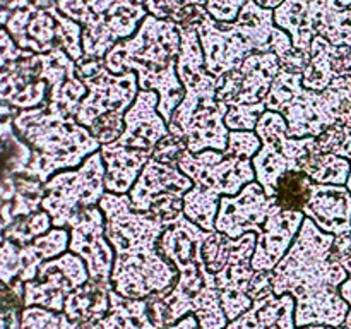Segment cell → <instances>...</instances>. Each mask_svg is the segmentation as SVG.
Segmentation results:
<instances>
[{
  "label": "cell",
  "mask_w": 351,
  "mask_h": 329,
  "mask_svg": "<svg viewBox=\"0 0 351 329\" xmlns=\"http://www.w3.org/2000/svg\"><path fill=\"white\" fill-rule=\"evenodd\" d=\"M335 235L324 233L305 218L287 256L271 271L274 295L295 298V324L338 328L345 322L351 305L339 293L348 273L331 257Z\"/></svg>",
  "instance_id": "obj_1"
},
{
  "label": "cell",
  "mask_w": 351,
  "mask_h": 329,
  "mask_svg": "<svg viewBox=\"0 0 351 329\" xmlns=\"http://www.w3.org/2000/svg\"><path fill=\"white\" fill-rule=\"evenodd\" d=\"M105 215V233L115 252L113 291L132 300L170 293L178 281V271L158 250V242L173 221L151 212L136 211L129 194L106 192L99 201Z\"/></svg>",
  "instance_id": "obj_2"
},
{
  "label": "cell",
  "mask_w": 351,
  "mask_h": 329,
  "mask_svg": "<svg viewBox=\"0 0 351 329\" xmlns=\"http://www.w3.org/2000/svg\"><path fill=\"white\" fill-rule=\"evenodd\" d=\"M211 232L185 218L182 212L163 232L158 250L178 271V281L165 297L153 295L147 300V314L156 329H165L182 317L194 314L201 329H225L228 326L219 304L215 274L202 259V245Z\"/></svg>",
  "instance_id": "obj_3"
},
{
  "label": "cell",
  "mask_w": 351,
  "mask_h": 329,
  "mask_svg": "<svg viewBox=\"0 0 351 329\" xmlns=\"http://www.w3.org/2000/svg\"><path fill=\"white\" fill-rule=\"evenodd\" d=\"M178 53L180 33L177 24L147 14L134 36L119 41L106 53L105 65L112 74L136 72L139 89L158 93V112L170 123L175 108L185 96L177 74Z\"/></svg>",
  "instance_id": "obj_4"
},
{
  "label": "cell",
  "mask_w": 351,
  "mask_h": 329,
  "mask_svg": "<svg viewBox=\"0 0 351 329\" xmlns=\"http://www.w3.org/2000/svg\"><path fill=\"white\" fill-rule=\"evenodd\" d=\"M14 123L31 149V161L23 173L41 184L51 173L79 168L86 158L101 149V144L91 136L89 129L55 103L24 110Z\"/></svg>",
  "instance_id": "obj_5"
},
{
  "label": "cell",
  "mask_w": 351,
  "mask_h": 329,
  "mask_svg": "<svg viewBox=\"0 0 351 329\" xmlns=\"http://www.w3.org/2000/svg\"><path fill=\"white\" fill-rule=\"evenodd\" d=\"M197 34L206 69L215 77L239 71L252 53H274L281 60L293 48L288 33L274 23L273 10L264 9L254 0L243 5L233 23H218L206 16L197 26Z\"/></svg>",
  "instance_id": "obj_6"
},
{
  "label": "cell",
  "mask_w": 351,
  "mask_h": 329,
  "mask_svg": "<svg viewBox=\"0 0 351 329\" xmlns=\"http://www.w3.org/2000/svg\"><path fill=\"white\" fill-rule=\"evenodd\" d=\"M58 10L82 27L86 57L105 58L119 41L134 36L147 17L146 0H58Z\"/></svg>",
  "instance_id": "obj_7"
},
{
  "label": "cell",
  "mask_w": 351,
  "mask_h": 329,
  "mask_svg": "<svg viewBox=\"0 0 351 329\" xmlns=\"http://www.w3.org/2000/svg\"><path fill=\"white\" fill-rule=\"evenodd\" d=\"M105 173L103 156L96 151L79 168L58 171L45 182L41 209L50 215L53 228H67L69 221L82 209L99 206L106 194Z\"/></svg>",
  "instance_id": "obj_8"
},
{
  "label": "cell",
  "mask_w": 351,
  "mask_h": 329,
  "mask_svg": "<svg viewBox=\"0 0 351 329\" xmlns=\"http://www.w3.org/2000/svg\"><path fill=\"white\" fill-rule=\"evenodd\" d=\"M256 134L261 139V149L252 158L256 180L269 197L283 173L302 170V160L315 149V137H291L285 117L278 112H266L257 122Z\"/></svg>",
  "instance_id": "obj_9"
},
{
  "label": "cell",
  "mask_w": 351,
  "mask_h": 329,
  "mask_svg": "<svg viewBox=\"0 0 351 329\" xmlns=\"http://www.w3.org/2000/svg\"><path fill=\"white\" fill-rule=\"evenodd\" d=\"M75 75L88 88V95L82 98L74 117L86 129L106 113L125 115L139 93L136 72L112 74L106 69L105 58L84 55L75 62Z\"/></svg>",
  "instance_id": "obj_10"
},
{
  "label": "cell",
  "mask_w": 351,
  "mask_h": 329,
  "mask_svg": "<svg viewBox=\"0 0 351 329\" xmlns=\"http://www.w3.org/2000/svg\"><path fill=\"white\" fill-rule=\"evenodd\" d=\"M9 31L21 50L33 53H50L64 50L74 62L84 57L82 27L58 10L27 5L16 10L9 21Z\"/></svg>",
  "instance_id": "obj_11"
},
{
  "label": "cell",
  "mask_w": 351,
  "mask_h": 329,
  "mask_svg": "<svg viewBox=\"0 0 351 329\" xmlns=\"http://www.w3.org/2000/svg\"><path fill=\"white\" fill-rule=\"evenodd\" d=\"M192 187V180L180 168L151 158L130 188V204L136 211L175 221L184 212V197Z\"/></svg>",
  "instance_id": "obj_12"
},
{
  "label": "cell",
  "mask_w": 351,
  "mask_h": 329,
  "mask_svg": "<svg viewBox=\"0 0 351 329\" xmlns=\"http://www.w3.org/2000/svg\"><path fill=\"white\" fill-rule=\"evenodd\" d=\"M178 168L191 178L195 188L218 197L237 195L247 184L256 180L252 160L233 158L215 149L201 153L185 151Z\"/></svg>",
  "instance_id": "obj_13"
},
{
  "label": "cell",
  "mask_w": 351,
  "mask_h": 329,
  "mask_svg": "<svg viewBox=\"0 0 351 329\" xmlns=\"http://www.w3.org/2000/svg\"><path fill=\"white\" fill-rule=\"evenodd\" d=\"M89 281L86 263L72 252H65L55 259L45 260L33 281L24 283L23 304L26 307L50 308L64 312L65 298Z\"/></svg>",
  "instance_id": "obj_14"
},
{
  "label": "cell",
  "mask_w": 351,
  "mask_h": 329,
  "mask_svg": "<svg viewBox=\"0 0 351 329\" xmlns=\"http://www.w3.org/2000/svg\"><path fill=\"white\" fill-rule=\"evenodd\" d=\"M67 228L71 233L69 252L84 260L89 280L110 283L115 252L106 239L105 215L99 206L82 209L69 221Z\"/></svg>",
  "instance_id": "obj_15"
},
{
  "label": "cell",
  "mask_w": 351,
  "mask_h": 329,
  "mask_svg": "<svg viewBox=\"0 0 351 329\" xmlns=\"http://www.w3.org/2000/svg\"><path fill=\"white\" fill-rule=\"evenodd\" d=\"M281 209L276 199L269 197L257 180L247 184L237 195H221L215 232L230 239H240L245 233L259 235L264 223L273 212Z\"/></svg>",
  "instance_id": "obj_16"
},
{
  "label": "cell",
  "mask_w": 351,
  "mask_h": 329,
  "mask_svg": "<svg viewBox=\"0 0 351 329\" xmlns=\"http://www.w3.org/2000/svg\"><path fill=\"white\" fill-rule=\"evenodd\" d=\"M257 233L249 232L240 239H232L228 263L215 274L218 287L219 304L228 321H235L239 315L252 307L249 297V284L254 278L252 256L256 250Z\"/></svg>",
  "instance_id": "obj_17"
},
{
  "label": "cell",
  "mask_w": 351,
  "mask_h": 329,
  "mask_svg": "<svg viewBox=\"0 0 351 329\" xmlns=\"http://www.w3.org/2000/svg\"><path fill=\"white\" fill-rule=\"evenodd\" d=\"M158 105H160V96L156 91L139 89L134 105L123 115L125 129L115 141L117 146L153 153L156 144L170 134L168 123L158 112Z\"/></svg>",
  "instance_id": "obj_18"
},
{
  "label": "cell",
  "mask_w": 351,
  "mask_h": 329,
  "mask_svg": "<svg viewBox=\"0 0 351 329\" xmlns=\"http://www.w3.org/2000/svg\"><path fill=\"white\" fill-rule=\"evenodd\" d=\"M304 219L305 215L302 211L287 209H278L267 218L263 232L257 235L252 256L254 271H273L278 266L300 232Z\"/></svg>",
  "instance_id": "obj_19"
},
{
  "label": "cell",
  "mask_w": 351,
  "mask_h": 329,
  "mask_svg": "<svg viewBox=\"0 0 351 329\" xmlns=\"http://www.w3.org/2000/svg\"><path fill=\"white\" fill-rule=\"evenodd\" d=\"M302 212L329 235L351 233V194L346 185L314 184Z\"/></svg>",
  "instance_id": "obj_20"
},
{
  "label": "cell",
  "mask_w": 351,
  "mask_h": 329,
  "mask_svg": "<svg viewBox=\"0 0 351 329\" xmlns=\"http://www.w3.org/2000/svg\"><path fill=\"white\" fill-rule=\"evenodd\" d=\"M351 72V47H336L326 38L315 36L311 62L302 74V84L311 91H324L336 77Z\"/></svg>",
  "instance_id": "obj_21"
},
{
  "label": "cell",
  "mask_w": 351,
  "mask_h": 329,
  "mask_svg": "<svg viewBox=\"0 0 351 329\" xmlns=\"http://www.w3.org/2000/svg\"><path fill=\"white\" fill-rule=\"evenodd\" d=\"M105 163V187L112 194H129L153 153L132 147L105 144L99 149Z\"/></svg>",
  "instance_id": "obj_22"
},
{
  "label": "cell",
  "mask_w": 351,
  "mask_h": 329,
  "mask_svg": "<svg viewBox=\"0 0 351 329\" xmlns=\"http://www.w3.org/2000/svg\"><path fill=\"white\" fill-rule=\"evenodd\" d=\"M225 329H298L295 324V298L290 293H269L252 302V307L230 321Z\"/></svg>",
  "instance_id": "obj_23"
},
{
  "label": "cell",
  "mask_w": 351,
  "mask_h": 329,
  "mask_svg": "<svg viewBox=\"0 0 351 329\" xmlns=\"http://www.w3.org/2000/svg\"><path fill=\"white\" fill-rule=\"evenodd\" d=\"M112 290V283L89 280L65 298L64 314L79 329H95L108 315Z\"/></svg>",
  "instance_id": "obj_24"
},
{
  "label": "cell",
  "mask_w": 351,
  "mask_h": 329,
  "mask_svg": "<svg viewBox=\"0 0 351 329\" xmlns=\"http://www.w3.org/2000/svg\"><path fill=\"white\" fill-rule=\"evenodd\" d=\"M307 19L314 36H322L336 47H351V5L338 0H305Z\"/></svg>",
  "instance_id": "obj_25"
},
{
  "label": "cell",
  "mask_w": 351,
  "mask_h": 329,
  "mask_svg": "<svg viewBox=\"0 0 351 329\" xmlns=\"http://www.w3.org/2000/svg\"><path fill=\"white\" fill-rule=\"evenodd\" d=\"M280 58L274 53H252L245 58L240 71L243 74L242 91L233 105H256L269 95L274 77L280 72Z\"/></svg>",
  "instance_id": "obj_26"
},
{
  "label": "cell",
  "mask_w": 351,
  "mask_h": 329,
  "mask_svg": "<svg viewBox=\"0 0 351 329\" xmlns=\"http://www.w3.org/2000/svg\"><path fill=\"white\" fill-rule=\"evenodd\" d=\"M249 0H146V9L158 19H171L187 5H199L218 23H233Z\"/></svg>",
  "instance_id": "obj_27"
},
{
  "label": "cell",
  "mask_w": 351,
  "mask_h": 329,
  "mask_svg": "<svg viewBox=\"0 0 351 329\" xmlns=\"http://www.w3.org/2000/svg\"><path fill=\"white\" fill-rule=\"evenodd\" d=\"M302 171L322 185H346L351 171V163L346 158L335 153H321L315 147L302 160Z\"/></svg>",
  "instance_id": "obj_28"
},
{
  "label": "cell",
  "mask_w": 351,
  "mask_h": 329,
  "mask_svg": "<svg viewBox=\"0 0 351 329\" xmlns=\"http://www.w3.org/2000/svg\"><path fill=\"white\" fill-rule=\"evenodd\" d=\"M314 180L302 170L287 171L278 180L274 199L278 206L287 211H302L308 202Z\"/></svg>",
  "instance_id": "obj_29"
},
{
  "label": "cell",
  "mask_w": 351,
  "mask_h": 329,
  "mask_svg": "<svg viewBox=\"0 0 351 329\" xmlns=\"http://www.w3.org/2000/svg\"><path fill=\"white\" fill-rule=\"evenodd\" d=\"M218 195L202 192L199 188L192 187L184 197V215L197 226H201L206 232H215L216 216L219 208Z\"/></svg>",
  "instance_id": "obj_30"
},
{
  "label": "cell",
  "mask_w": 351,
  "mask_h": 329,
  "mask_svg": "<svg viewBox=\"0 0 351 329\" xmlns=\"http://www.w3.org/2000/svg\"><path fill=\"white\" fill-rule=\"evenodd\" d=\"M51 228H53V225H51L50 215H48L45 209H41V211H36L33 212V215H27L24 216L23 219H19V221L9 230L7 236H9L14 243L23 247L29 245V243L34 242L38 236L45 235V233L50 232Z\"/></svg>",
  "instance_id": "obj_31"
},
{
  "label": "cell",
  "mask_w": 351,
  "mask_h": 329,
  "mask_svg": "<svg viewBox=\"0 0 351 329\" xmlns=\"http://www.w3.org/2000/svg\"><path fill=\"white\" fill-rule=\"evenodd\" d=\"M21 329H79L64 312L45 307H27L21 317Z\"/></svg>",
  "instance_id": "obj_32"
},
{
  "label": "cell",
  "mask_w": 351,
  "mask_h": 329,
  "mask_svg": "<svg viewBox=\"0 0 351 329\" xmlns=\"http://www.w3.org/2000/svg\"><path fill=\"white\" fill-rule=\"evenodd\" d=\"M266 112V103L256 105L230 106L225 117V123L230 130H256L261 115Z\"/></svg>",
  "instance_id": "obj_33"
},
{
  "label": "cell",
  "mask_w": 351,
  "mask_h": 329,
  "mask_svg": "<svg viewBox=\"0 0 351 329\" xmlns=\"http://www.w3.org/2000/svg\"><path fill=\"white\" fill-rule=\"evenodd\" d=\"M261 139L256 130H230L228 146L225 154L233 158H243V160H252L261 149Z\"/></svg>",
  "instance_id": "obj_34"
},
{
  "label": "cell",
  "mask_w": 351,
  "mask_h": 329,
  "mask_svg": "<svg viewBox=\"0 0 351 329\" xmlns=\"http://www.w3.org/2000/svg\"><path fill=\"white\" fill-rule=\"evenodd\" d=\"M185 151H189L185 139H180V137L173 136V134H168L167 137H163L156 144L153 151V158L156 161H161V163L178 167V161L184 156Z\"/></svg>",
  "instance_id": "obj_35"
},
{
  "label": "cell",
  "mask_w": 351,
  "mask_h": 329,
  "mask_svg": "<svg viewBox=\"0 0 351 329\" xmlns=\"http://www.w3.org/2000/svg\"><path fill=\"white\" fill-rule=\"evenodd\" d=\"M243 84V74L242 71H230L216 77V99L219 103H226V105H233L237 98H239L240 91H242Z\"/></svg>",
  "instance_id": "obj_36"
},
{
  "label": "cell",
  "mask_w": 351,
  "mask_h": 329,
  "mask_svg": "<svg viewBox=\"0 0 351 329\" xmlns=\"http://www.w3.org/2000/svg\"><path fill=\"white\" fill-rule=\"evenodd\" d=\"M308 62H311V55L304 53V51L293 47L283 58H281L280 65L283 71L291 72V74H304Z\"/></svg>",
  "instance_id": "obj_37"
},
{
  "label": "cell",
  "mask_w": 351,
  "mask_h": 329,
  "mask_svg": "<svg viewBox=\"0 0 351 329\" xmlns=\"http://www.w3.org/2000/svg\"><path fill=\"white\" fill-rule=\"evenodd\" d=\"M273 293L271 290V271H256L249 284V297L254 300Z\"/></svg>",
  "instance_id": "obj_38"
},
{
  "label": "cell",
  "mask_w": 351,
  "mask_h": 329,
  "mask_svg": "<svg viewBox=\"0 0 351 329\" xmlns=\"http://www.w3.org/2000/svg\"><path fill=\"white\" fill-rule=\"evenodd\" d=\"M331 257L338 263L351 257V233L335 236V242H332L331 247Z\"/></svg>",
  "instance_id": "obj_39"
},
{
  "label": "cell",
  "mask_w": 351,
  "mask_h": 329,
  "mask_svg": "<svg viewBox=\"0 0 351 329\" xmlns=\"http://www.w3.org/2000/svg\"><path fill=\"white\" fill-rule=\"evenodd\" d=\"M341 266L345 267L346 273H348V280L341 284V288H339V293H341V297L345 298V302H348V304L351 305V257L341 260Z\"/></svg>",
  "instance_id": "obj_40"
},
{
  "label": "cell",
  "mask_w": 351,
  "mask_h": 329,
  "mask_svg": "<svg viewBox=\"0 0 351 329\" xmlns=\"http://www.w3.org/2000/svg\"><path fill=\"white\" fill-rule=\"evenodd\" d=\"M165 329H201L199 328V321L194 314H189L185 317H182L180 321H177L175 324L168 326Z\"/></svg>",
  "instance_id": "obj_41"
},
{
  "label": "cell",
  "mask_w": 351,
  "mask_h": 329,
  "mask_svg": "<svg viewBox=\"0 0 351 329\" xmlns=\"http://www.w3.org/2000/svg\"><path fill=\"white\" fill-rule=\"evenodd\" d=\"M256 3H259L261 7H264V9H269V10H274L276 7H280L281 3L285 2V0H254Z\"/></svg>",
  "instance_id": "obj_42"
},
{
  "label": "cell",
  "mask_w": 351,
  "mask_h": 329,
  "mask_svg": "<svg viewBox=\"0 0 351 329\" xmlns=\"http://www.w3.org/2000/svg\"><path fill=\"white\" fill-rule=\"evenodd\" d=\"M335 329H351V307L348 310V315H346L345 322H343L341 326H338V328H335Z\"/></svg>",
  "instance_id": "obj_43"
},
{
  "label": "cell",
  "mask_w": 351,
  "mask_h": 329,
  "mask_svg": "<svg viewBox=\"0 0 351 329\" xmlns=\"http://www.w3.org/2000/svg\"><path fill=\"white\" fill-rule=\"evenodd\" d=\"M95 329H113V328H112V326H110V324H106L105 321H99L98 324H96Z\"/></svg>",
  "instance_id": "obj_44"
},
{
  "label": "cell",
  "mask_w": 351,
  "mask_h": 329,
  "mask_svg": "<svg viewBox=\"0 0 351 329\" xmlns=\"http://www.w3.org/2000/svg\"><path fill=\"white\" fill-rule=\"evenodd\" d=\"M300 329H335V328H328V326H307V328H300Z\"/></svg>",
  "instance_id": "obj_45"
},
{
  "label": "cell",
  "mask_w": 351,
  "mask_h": 329,
  "mask_svg": "<svg viewBox=\"0 0 351 329\" xmlns=\"http://www.w3.org/2000/svg\"><path fill=\"white\" fill-rule=\"evenodd\" d=\"M338 3H339V5H343V7H350L351 0H338Z\"/></svg>",
  "instance_id": "obj_46"
}]
</instances>
